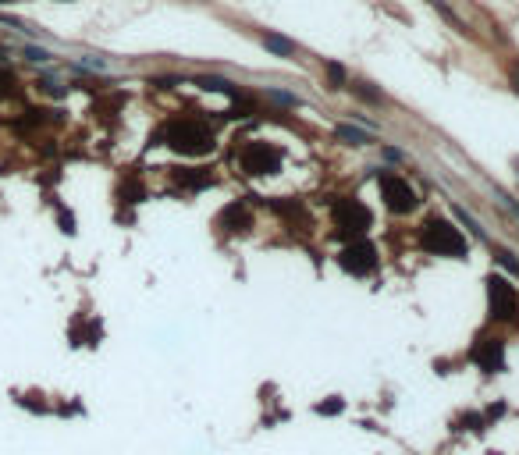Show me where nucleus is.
Returning <instances> with one entry per match:
<instances>
[{
  "label": "nucleus",
  "instance_id": "12",
  "mask_svg": "<svg viewBox=\"0 0 519 455\" xmlns=\"http://www.w3.org/2000/svg\"><path fill=\"white\" fill-rule=\"evenodd\" d=\"M381 153H384L388 160H395V164H406V160H409L406 153H402V150H395V146H381Z\"/></svg>",
  "mask_w": 519,
  "mask_h": 455
},
{
  "label": "nucleus",
  "instance_id": "14",
  "mask_svg": "<svg viewBox=\"0 0 519 455\" xmlns=\"http://www.w3.org/2000/svg\"><path fill=\"white\" fill-rule=\"evenodd\" d=\"M0 4H11V0H0Z\"/></svg>",
  "mask_w": 519,
  "mask_h": 455
},
{
  "label": "nucleus",
  "instance_id": "13",
  "mask_svg": "<svg viewBox=\"0 0 519 455\" xmlns=\"http://www.w3.org/2000/svg\"><path fill=\"white\" fill-rule=\"evenodd\" d=\"M4 93H11V75L0 72V96H4Z\"/></svg>",
  "mask_w": 519,
  "mask_h": 455
},
{
  "label": "nucleus",
  "instance_id": "10",
  "mask_svg": "<svg viewBox=\"0 0 519 455\" xmlns=\"http://www.w3.org/2000/svg\"><path fill=\"white\" fill-rule=\"evenodd\" d=\"M455 217H459V220H463V224L470 228V235H473V239H487V235H484V228H480V224H477V220H473V217H470V213H466L463 206L455 210Z\"/></svg>",
  "mask_w": 519,
  "mask_h": 455
},
{
  "label": "nucleus",
  "instance_id": "2",
  "mask_svg": "<svg viewBox=\"0 0 519 455\" xmlns=\"http://www.w3.org/2000/svg\"><path fill=\"white\" fill-rule=\"evenodd\" d=\"M487 296H491V313L498 320H508L515 313V289L505 277H498V274L487 277Z\"/></svg>",
  "mask_w": 519,
  "mask_h": 455
},
{
  "label": "nucleus",
  "instance_id": "5",
  "mask_svg": "<svg viewBox=\"0 0 519 455\" xmlns=\"http://www.w3.org/2000/svg\"><path fill=\"white\" fill-rule=\"evenodd\" d=\"M260 43L274 53V57H292L299 46H296V39H288V36H281V32H263L260 36Z\"/></svg>",
  "mask_w": 519,
  "mask_h": 455
},
{
  "label": "nucleus",
  "instance_id": "7",
  "mask_svg": "<svg viewBox=\"0 0 519 455\" xmlns=\"http://www.w3.org/2000/svg\"><path fill=\"white\" fill-rule=\"evenodd\" d=\"M324 72L331 79V89H345V86H349V75H345V68L338 61H324Z\"/></svg>",
  "mask_w": 519,
  "mask_h": 455
},
{
  "label": "nucleus",
  "instance_id": "4",
  "mask_svg": "<svg viewBox=\"0 0 519 455\" xmlns=\"http://www.w3.org/2000/svg\"><path fill=\"white\" fill-rule=\"evenodd\" d=\"M341 267L353 270V274L374 270V249H370V246H353V249H345V253H341Z\"/></svg>",
  "mask_w": 519,
  "mask_h": 455
},
{
  "label": "nucleus",
  "instance_id": "9",
  "mask_svg": "<svg viewBox=\"0 0 519 455\" xmlns=\"http://www.w3.org/2000/svg\"><path fill=\"white\" fill-rule=\"evenodd\" d=\"M267 96L277 100V103H284V107H303V100L296 93H284V89H267Z\"/></svg>",
  "mask_w": 519,
  "mask_h": 455
},
{
  "label": "nucleus",
  "instance_id": "11",
  "mask_svg": "<svg viewBox=\"0 0 519 455\" xmlns=\"http://www.w3.org/2000/svg\"><path fill=\"white\" fill-rule=\"evenodd\" d=\"M353 86V93L360 96V100H367V103H381V93L377 89H367V82H349Z\"/></svg>",
  "mask_w": 519,
  "mask_h": 455
},
{
  "label": "nucleus",
  "instance_id": "6",
  "mask_svg": "<svg viewBox=\"0 0 519 455\" xmlns=\"http://www.w3.org/2000/svg\"><path fill=\"white\" fill-rule=\"evenodd\" d=\"M334 136H338L341 143H353V146H370V143H374V136H370V132L353 128V125H338V128H334Z\"/></svg>",
  "mask_w": 519,
  "mask_h": 455
},
{
  "label": "nucleus",
  "instance_id": "1",
  "mask_svg": "<svg viewBox=\"0 0 519 455\" xmlns=\"http://www.w3.org/2000/svg\"><path fill=\"white\" fill-rule=\"evenodd\" d=\"M423 246H427L431 253H438V256H441V253H448V256H463V253H466L463 235H459L452 224H445V220H431V224H427Z\"/></svg>",
  "mask_w": 519,
  "mask_h": 455
},
{
  "label": "nucleus",
  "instance_id": "8",
  "mask_svg": "<svg viewBox=\"0 0 519 455\" xmlns=\"http://www.w3.org/2000/svg\"><path fill=\"white\" fill-rule=\"evenodd\" d=\"M199 86H203V89H213V93H228V96L235 93V89H232V82H224V79H217V75H206V79H199Z\"/></svg>",
  "mask_w": 519,
  "mask_h": 455
},
{
  "label": "nucleus",
  "instance_id": "3",
  "mask_svg": "<svg viewBox=\"0 0 519 455\" xmlns=\"http://www.w3.org/2000/svg\"><path fill=\"white\" fill-rule=\"evenodd\" d=\"M381 189H384L388 206H391L395 213H406V210H413V206H416L413 189H409L406 182H402V178H395V175H381Z\"/></svg>",
  "mask_w": 519,
  "mask_h": 455
}]
</instances>
